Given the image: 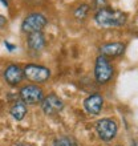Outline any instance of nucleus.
I'll use <instances>...</instances> for the list:
<instances>
[{
    "instance_id": "1",
    "label": "nucleus",
    "mask_w": 138,
    "mask_h": 146,
    "mask_svg": "<svg viewBox=\"0 0 138 146\" xmlns=\"http://www.w3.org/2000/svg\"><path fill=\"white\" fill-rule=\"evenodd\" d=\"M126 20L127 16L125 12L109 7H102L97 9L94 15V21L100 27H122L126 23Z\"/></svg>"
},
{
    "instance_id": "2",
    "label": "nucleus",
    "mask_w": 138,
    "mask_h": 146,
    "mask_svg": "<svg viewBox=\"0 0 138 146\" xmlns=\"http://www.w3.org/2000/svg\"><path fill=\"white\" fill-rule=\"evenodd\" d=\"M113 77V66L109 62L106 57L98 56L96 58V64H94V78L98 84L104 85L107 84Z\"/></svg>"
},
{
    "instance_id": "3",
    "label": "nucleus",
    "mask_w": 138,
    "mask_h": 146,
    "mask_svg": "<svg viewBox=\"0 0 138 146\" xmlns=\"http://www.w3.org/2000/svg\"><path fill=\"white\" fill-rule=\"evenodd\" d=\"M117 130H118L117 122L111 118H102L96 122L97 135L105 142H109L114 138L115 134H117Z\"/></svg>"
},
{
    "instance_id": "4",
    "label": "nucleus",
    "mask_w": 138,
    "mask_h": 146,
    "mask_svg": "<svg viewBox=\"0 0 138 146\" xmlns=\"http://www.w3.org/2000/svg\"><path fill=\"white\" fill-rule=\"evenodd\" d=\"M48 24V19L42 13L34 12L28 15L21 23V31L25 33H33V32H40L42 28Z\"/></svg>"
},
{
    "instance_id": "5",
    "label": "nucleus",
    "mask_w": 138,
    "mask_h": 146,
    "mask_svg": "<svg viewBox=\"0 0 138 146\" xmlns=\"http://www.w3.org/2000/svg\"><path fill=\"white\" fill-rule=\"evenodd\" d=\"M20 100L27 105H36L41 104L44 100V92L37 85H25L20 89L19 92Z\"/></svg>"
},
{
    "instance_id": "6",
    "label": "nucleus",
    "mask_w": 138,
    "mask_h": 146,
    "mask_svg": "<svg viewBox=\"0 0 138 146\" xmlns=\"http://www.w3.org/2000/svg\"><path fill=\"white\" fill-rule=\"evenodd\" d=\"M24 77H27L32 82H45L50 77V70L42 65H36V64H27L24 66Z\"/></svg>"
},
{
    "instance_id": "7",
    "label": "nucleus",
    "mask_w": 138,
    "mask_h": 146,
    "mask_svg": "<svg viewBox=\"0 0 138 146\" xmlns=\"http://www.w3.org/2000/svg\"><path fill=\"white\" fill-rule=\"evenodd\" d=\"M41 109L46 115H54L64 109V102L58 96L52 93L44 97V100L41 101Z\"/></svg>"
},
{
    "instance_id": "8",
    "label": "nucleus",
    "mask_w": 138,
    "mask_h": 146,
    "mask_svg": "<svg viewBox=\"0 0 138 146\" xmlns=\"http://www.w3.org/2000/svg\"><path fill=\"white\" fill-rule=\"evenodd\" d=\"M102 106H104V98L98 93L89 94L84 100V109L90 115H98L101 113V110H102Z\"/></svg>"
},
{
    "instance_id": "9",
    "label": "nucleus",
    "mask_w": 138,
    "mask_h": 146,
    "mask_svg": "<svg viewBox=\"0 0 138 146\" xmlns=\"http://www.w3.org/2000/svg\"><path fill=\"white\" fill-rule=\"evenodd\" d=\"M23 78H24V72L19 65L11 64L4 70V80L7 81L11 86H15V85L20 84L23 81Z\"/></svg>"
},
{
    "instance_id": "10",
    "label": "nucleus",
    "mask_w": 138,
    "mask_h": 146,
    "mask_svg": "<svg viewBox=\"0 0 138 146\" xmlns=\"http://www.w3.org/2000/svg\"><path fill=\"white\" fill-rule=\"evenodd\" d=\"M125 52V44L122 42H107L100 46V53L104 57H118Z\"/></svg>"
},
{
    "instance_id": "11",
    "label": "nucleus",
    "mask_w": 138,
    "mask_h": 146,
    "mask_svg": "<svg viewBox=\"0 0 138 146\" xmlns=\"http://www.w3.org/2000/svg\"><path fill=\"white\" fill-rule=\"evenodd\" d=\"M45 36L41 31L40 32H33V33H28V38H27V44L28 48L34 52L41 50L45 46Z\"/></svg>"
},
{
    "instance_id": "12",
    "label": "nucleus",
    "mask_w": 138,
    "mask_h": 146,
    "mask_svg": "<svg viewBox=\"0 0 138 146\" xmlns=\"http://www.w3.org/2000/svg\"><path fill=\"white\" fill-rule=\"evenodd\" d=\"M9 113H11V115L16 121H21V119H24V117L28 113L27 105L24 104L23 101H15L12 104L11 109H9Z\"/></svg>"
},
{
    "instance_id": "13",
    "label": "nucleus",
    "mask_w": 138,
    "mask_h": 146,
    "mask_svg": "<svg viewBox=\"0 0 138 146\" xmlns=\"http://www.w3.org/2000/svg\"><path fill=\"white\" fill-rule=\"evenodd\" d=\"M53 146H78L77 141L70 135H60L53 139Z\"/></svg>"
},
{
    "instance_id": "14",
    "label": "nucleus",
    "mask_w": 138,
    "mask_h": 146,
    "mask_svg": "<svg viewBox=\"0 0 138 146\" xmlns=\"http://www.w3.org/2000/svg\"><path fill=\"white\" fill-rule=\"evenodd\" d=\"M88 12H89V5L88 4H81L78 7L76 8L74 11V17L78 20H84L86 16H88Z\"/></svg>"
},
{
    "instance_id": "15",
    "label": "nucleus",
    "mask_w": 138,
    "mask_h": 146,
    "mask_svg": "<svg viewBox=\"0 0 138 146\" xmlns=\"http://www.w3.org/2000/svg\"><path fill=\"white\" fill-rule=\"evenodd\" d=\"M4 45L7 46V49L9 52H13L16 49V45H13V44H11V42H8V41H4Z\"/></svg>"
},
{
    "instance_id": "16",
    "label": "nucleus",
    "mask_w": 138,
    "mask_h": 146,
    "mask_svg": "<svg viewBox=\"0 0 138 146\" xmlns=\"http://www.w3.org/2000/svg\"><path fill=\"white\" fill-rule=\"evenodd\" d=\"M94 4H96V7L100 9V8L104 7V4H105V0H94Z\"/></svg>"
},
{
    "instance_id": "17",
    "label": "nucleus",
    "mask_w": 138,
    "mask_h": 146,
    "mask_svg": "<svg viewBox=\"0 0 138 146\" xmlns=\"http://www.w3.org/2000/svg\"><path fill=\"white\" fill-rule=\"evenodd\" d=\"M7 23V19L3 15H0V27H4V24Z\"/></svg>"
},
{
    "instance_id": "18",
    "label": "nucleus",
    "mask_w": 138,
    "mask_h": 146,
    "mask_svg": "<svg viewBox=\"0 0 138 146\" xmlns=\"http://www.w3.org/2000/svg\"><path fill=\"white\" fill-rule=\"evenodd\" d=\"M0 1H1V3H3L4 5H5V7L8 5V0H0Z\"/></svg>"
},
{
    "instance_id": "19",
    "label": "nucleus",
    "mask_w": 138,
    "mask_h": 146,
    "mask_svg": "<svg viewBox=\"0 0 138 146\" xmlns=\"http://www.w3.org/2000/svg\"><path fill=\"white\" fill-rule=\"evenodd\" d=\"M131 146H137V143H135V142H131Z\"/></svg>"
},
{
    "instance_id": "20",
    "label": "nucleus",
    "mask_w": 138,
    "mask_h": 146,
    "mask_svg": "<svg viewBox=\"0 0 138 146\" xmlns=\"http://www.w3.org/2000/svg\"><path fill=\"white\" fill-rule=\"evenodd\" d=\"M117 146H119V145H117Z\"/></svg>"
}]
</instances>
